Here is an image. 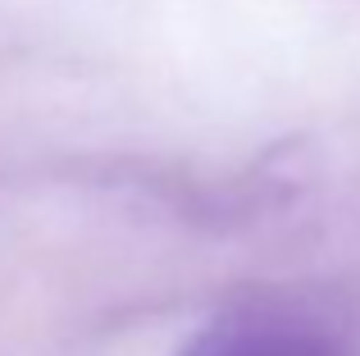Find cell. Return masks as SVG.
<instances>
[{
  "instance_id": "1",
  "label": "cell",
  "mask_w": 360,
  "mask_h": 356,
  "mask_svg": "<svg viewBox=\"0 0 360 356\" xmlns=\"http://www.w3.org/2000/svg\"><path fill=\"white\" fill-rule=\"evenodd\" d=\"M174 356H356L328 320L301 306H229L178 343Z\"/></svg>"
}]
</instances>
